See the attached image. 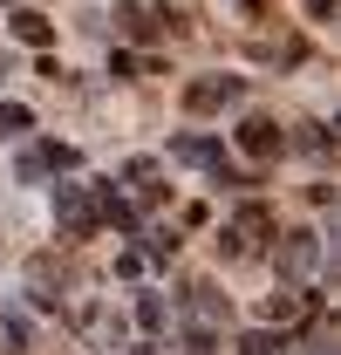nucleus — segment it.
I'll use <instances>...</instances> for the list:
<instances>
[{
  "instance_id": "nucleus-2",
  "label": "nucleus",
  "mask_w": 341,
  "mask_h": 355,
  "mask_svg": "<svg viewBox=\"0 0 341 355\" xmlns=\"http://www.w3.org/2000/svg\"><path fill=\"white\" fill-rule=\"evenodd\" d=\"M55 212H62V225H69L76 239H89V232H96V205L82 198V184H62V198H55Z\"/></svg>"
},
{
  "instance_id": "nucleus-6",
  "label": "nucleus",
  "mask_w": 341,
  "mask_h": 355,
  "mask_svg": "<svg viewBox=\"0 0 341 355\" xmlns=\"http://www.w3.org/2000/svg\"><path fill=\"white\" fill-rule=\"evenodd\" d=\"M116 21H123V35H130V42H150V35H157V21H150L143 7H123Z\"/></svg>"
},
{
  "instance_id": "nucleus-5",
  "label": "nucleus",
  "mask_w": 341,
  "mask_h": 355,
  "mask_svg": "<svg viewBox=\"0 0 341 355\" xmlns=\"http://www.w3.org/2000/svg\"><path fill=\"white\" fill-rule=\"evenodd\" d=\"M287 266H294V273L314 266V232H287Z\"/></svg>"
},
{
  "instance_id": "nucleus-1",
  "label": "nucleus",
  "mask_w": 341,
  "mask_h": 355,
  "mask_svg": "<svg viewBox=\"0 0 341 355\" xmlns=\"http://www.w3.org/2000/svg\"><path fill=\"white\" fill-rule=\"evenodd\" d=\"M7 35L28 48H55V21H48L42 7H21V14H7Z\"/></svg>"
},
{
  "instance_id": "nucleus-4",
  "label": "nucleus",
  "mask_w": 341,
  "mask_h": 355,
  "mask_svg": "<svg viewBox=\"0 0 341 355\" xmlns=\"http://www.w3.org/2000/svg\"><path fill=\"white\" fill-rule=\"evenodd\" d=\"M232 96H239V83H232V76H218V83H191V89H184V110H191V116H205V110L232 103Z\"/></svg>"
},
{
  "instance_id": "nucleus-3",
  "label": "nucleus",
  "mask_w": 341,
  "mask_h": 355,
  "mask_svg": "<svg viewBox=\"0 0 341 355\" xmlns=\"http://www.w3.org/2000/svg\"><path fill=\"white\" fill-rule=\"evenodd\" d=\"M280 144H287V137H280V123H266V116H246V123H239V150H246V157H280Z\"/></svg>"
}]
</instances>
